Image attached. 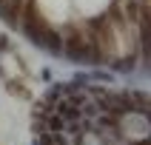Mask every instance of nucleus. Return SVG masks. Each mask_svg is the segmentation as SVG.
Here are the masks:
<instances>
[{
  "label": "nucleus",
  "mask_w": 151,
  "mask_h": 145,
  "mask_svg": "<svg viewBox=\"0 0 151 145\" xmlns=\"http://www.w3.org/2000/svg\"><path fill=\"white\" fill-rule=\"evenodd\" d=\"M40 11L49 20H66V11H68V0H37Z\"/></svg>",
  "instance_id": "obj_1"
},
{
  "label": "nucleus",
  "mask_w": 151,
  "mask_h": 145,
  "mask_svg": "<svg viewBox=\"0 0 151 145\" xmlns=\"http://www.w3.org/2000/svg\"><path fill=\"white\" fill-rule=\"evenodd\" d=\"M77 6H80L83 14H97V11H103L109 6V0H77Z\"/></svg>",
  "instance_id": "obj_2"
}]
</instances>
